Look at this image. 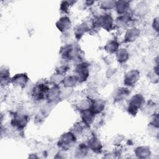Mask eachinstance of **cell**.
<instances>
[{"label":"cell","mask_w":159,"mask_h":159,"mask_svg":"<svg viewBox=\"0 0 159 159\" xmlns=\"http://www.w3.org/2000/svg\"><path fill=\"white\" fill-rule=\"evenodd\" d=\"M75 75L78 83L85 82L89 76V65L86 62L77 64L75 68Z\"/></svg>","instance_id":"6"},{"label":"cell","mask_w":159,"mask_h":159,"mask_svg":"<svg viewBox=\"0 0 159 159\" xmlns=\"http://www.w3.org/2000/svg\"><path fill=\"white\" fill-rule=\"evenodd\" d=\"M71 24H72L70 19L66 16L61 17L55 23L57 29L62 33L66 32L70 30L71 27Z\"/></svg>","instance_id":"12"},{"label":"cell","mask_w":159,"mask_h":159,"mask_svg":"<svg viewBox=\"0 0 159 159\" xmlns=\"http://www.w3.org/2000/svg\"><path fill=\"white\" fill-rule=\"evenodd\" d=\"M77 141L76 135L72 131L63 134L59 138L58 146L62 151H66L75 146Z\"/></svg>","instance_id":"3"},{"label":"cell","mask_w":159,"mask_h":159,"mask_svg":"<svg viewBox=\"0 0 159 159\" xmlns=\"http://www.w3.org/2000/svg\"><path fill=\"white\" fill-rule=\"evenodd\" d=\"M49 88L50 86L47 81H39L34 86L32 89V98L35 101H40L45 99L47 91H48Z\"/></svg>","instance_id":"4"},{"label":"cell","mask_w":159,"mask_h":159,"mask_svg":"<svg viewBox=\"0 0 159 159\" xmlns=\"http://www.w3.org/2000/svg\"><path fill=\"white\" fill-rule=\"evenodd\" d=\"M11 78L8 68L5 66L1 68V87H6L11 83Z\"/></svg>","instance_id":"18"},{"label":"cell","mask_w":159,"mask_h":159,"mask_svg":"<svg viewBox=\"0 0 159 159\" xmlns=\"http://www.w3.org/2000/svg\"><path fill=\"white\" fill-rule=\"evenodd\" d=\"M147 4L145 2H140L138 3L134 9V12L138 16H142L147 12Z\"/></svg>","instance_id":"29"},{"label":"cell","mask_w":159,"mask_h":159,"mask_svg":"<svg viewBox=\"0 0 159 159\" xmlns=\"http://www.w3.org/2000/svg\"><path fill=\"white\" fill-rule=\"evenodd\" d=\"M80 112L83 124L86 127H90L94 121L96 114L91 111V109L84 110Z\"/></svg>","instance_id":"11"},{"label":"cell","mask_w":159,"mask_h":159,"mask_svg":"<svg viewBox=\"0 0 159 159\" xmlns=\"http://www.w3.org/2000/svg\"><path fill=\"white\" fill-rule=\"evenodd\" d=\"M116 20V25L119 26V27H124L129 24L131 20V16L128 12L122 15H119Z\"/></svg>","instance_id":"24"},{"label":"cell","mask_w":159,"mask_h":159,"mask_svg":"<svg viewBox=\"0 0 159 159\" xmlns=\"http://www.w3.org/2000/svg\"><path fill=\"white\" fill-rule=\"evenodd\" d=\"M116 11L119 15H122L128 13L130 9V2L128 1H116Z\"/></svg>","instance_id":"17"},{"label":"cell","mask_w":159,"mask_h":159,"mask_svg":"<svg viewBox=\"0 0 159 159\" xmlns=\"http://www.w3.org/2000/svg\"><path fill=\"white\" fill-rule=\"evenodd\" d=\"M119 48V43L116 40H109L104 47V50L108 53L112 54L116 53V52Z\"/></svg>","instance_id":"23"},{"label":"cell","mask_w":159,"mask_h":159,"mask_svg":"<svg viewBox=\"0 0 159 159\" xmlns=\"http://www.w3.org/2000/svg\"><path fill=\"white\" fill-rule=\"evenodd\" d=\"M145 104L144 96L140 93H136L129 99L127 106V112L129 114L135 116L140 109Z\"/></svg>","instance_id":"2"},{"label":"cell","mask_w":159,"mask_h":159,"mask_svg":"<svg viewBox=\"0 0 159 159\" xmlns=\"http://www.w3.org/2000/svg\"><path fill=\"white\" fill-rule=\"evenodd\" d=\"M60 53L63 60L66 61L75 60L81 58L80 49L73 43L66 44L61 47Z\"/></svg>","instance_id":"1"},{"label":"cell","mask_w":159,"mask_h":159,"mask_svg":"<svg viewBox=\"0 0 159 159\" xmlns=\"http://www.w3.org/2000/svg\"><path fill=\"white\" fill-rule=\"evenodd\" d=\"M105 107L106 101L102 99L98 98L92 100V104L90 109L96 115H97L101 114L104 110Z\"/></svg>","instance_id":"16"},{"label":"cell","mask_w":159,"mask_h":159,"mask_svg":"<svg viewBox=\"0 0 159 159\" xmlns=\"http://www.w3.org/2000/svg\"><path fill=\"white\" fill-rule=\"evenodd\" d=\"M152 27H153V29L158 33V27H159V19L158 17H156L153 19L152 22Z\"/></svg>","instance_id":"33"},{"label":"cell","mask_w":159,"mask_h":159,"mask_svg":"<svg viewBox=\"0 0 159 159\" xmlns=\"http://www.w3.org/2000/svg\"><path fill=\"white\" fill-rule=\"evenodd\" d=\"M89 27L86 23L77 25L74 29V35L77 40L81 39L83 36L89 30Z\"/></svg>","instance_id":"19"},{"label":"cell","mask_w":159,"mask_h":159,"mask_svg":"<svg viewBox=\"0 0 159 159\" xmlns=\"http://www.w3.org/2000/svg\"><path fill=\"white\" fill-rule=\"evenodd\" d=\"M96 25L107 31H111L114 25V21L112 16L109 14H104L99 16L96 19Z\"/></svg>","instance_id":"7"},{"label":"cell","mask_w":159,"mask_h":159,"mask_svg":"<svg viewBox=\"0 0 159 159\" xmlns=\"http://www.w3.org/2000/svg\"><path fill=\"white\" fill-rule=\"evenodd\" d=\"M135 156L140 158H147L151 155V150L150 147L147 146H139L135 148L134 150Z\"/></svg>","instance_id":"20"},{"label":"cell","mask_w":159,"mask_h":159,"mask_svg":"<svg viewBox=\"0 0 159 159\" xmlns=\"http://www.w3.org/2000/svg\"><path fill=\"white\" fill-rule=\"evenodd\" d=\"M78 83V80L75 75H68L65 76L62 83L64 88H73Z\"/></svg>","instance_id":"25"},{"label":"cell","mask_w":159,"mask_h":159,"mask_svg":"<svg viewBox=\"0 0 159 159\" xmlns=\"http://www.w3.org/2000/svg\"><path fill=\"white\" fill-rule=\"evenodd\" d=\"M116 60L120 63H125L129 58V53L125 48H119L116 52Z\"/></svg>","instance_id":"21"},{"label":"cell","mask_w":159,"mask_h":159,"mask_svg":"<svg viewBox=\"0 0 159 159\" xmlns=\"http://www.w3.org/2000/svg\"><path fill=\"white\" fill-rule=\"evenodd\" d=\"M66 61H67L64 60L63 61H61L59 65H58L56 68V72L65 75L66 72L69 70V66L68 65Z\"/></svg>","instance_id":"31"},{"label":"cell","mask_w":159,"mask_h":159,"mask_svg":"<svg viewBox=\"0 0 159 159\" xmlns=\"http://www.w3.org/2000/svg\"><path fill=\"white\" fill-rule=\"evenodd\" d=\"M130 94V91L126 87H120L116 89L113 94V99L115 102H120L125 99Z\"/></svg>","instance_id":"15"},{"label":"cell","mask_w":159,"mask_h":159,"mask_svg":"<svg viewBox=\"0 0 159 159\" xmlns=\"http://www.w3.org/2000/svg\"><path fill=\"white\" fill-rule=\"evenodd\" d=\"M140 78V71L136 69H132L124 75V84L127 87L133 86L139 81Z\"/></svg>","instance_id":"8"},{"label":"cell","mask_w":159,"mask_h":159,"mask_svg":"<svg viewBox=\"0 0 159 159\" xmlns=\"http://www.w3.org/2000/svg\"><path fill=\"white\" fill-rule=\"evenodd\" d=\"M29 81L28 75L25 73H17L11 78V83L17 87L24 88Z\"/></svg>","instance_id":"9"},{"label":"cell","mask_w":159,"mask_h":159,"mask_svg":"<svg viewBox=\"0 0 159 159\" xmlns=\"http://www.w3.org/2000/svg\"><path fill=\"white\" fill-rule=\"evenodd\" d=\"M28 121L29 117L26 114L20 112H16L12 116L10 124L14 129L20 131L26 127Z\"/></svg>","instance_id":"5"},{"label":"cell","mask_w":159,"mask_h":159,"mask_svg":"<svg viewBox=\"0 0 159 159\" xmlns=\"http://www.w3.org/2000/svg\"><path fill=\"white\" fill-rule=\"evenodd\" d=\"M75 1H63L61 2L60 10L63 12H66L70 9V7L75 4Z\"/></svg>","instance_id":"30"},{"label":"cell","mask_w":159,"mask_h":159,"mask_svg":"<svg viewBox=\"0 0 159 159\" xmlns=\"http://www.w3.org/2000/svg\"><path fill=\"white\" fill-rule=\"evenodd\" d=\"M87 145L89 150H92L94 153H101L102 148V143L100 139L96 136L91 137L87 142Z\"/></svg>","instance_id":"13"},{"label":"cell","mask_w":159,"mask_h":159,"mask_svg":"<svg viewBox=\"0 0 159 159\" xmlns=\"http://www.w3.org/2000/svg\"><path fill=\"white\" fill-rule=\"evenodd\" d=\"M89 150L87 144L80 143L75 148L74 155L76 158H84L88 155Z\"/></svg>","instance_id":"22"},{"label":"cell","mask_w":159,"mask_h":159,"mask_svg":"<svg viewBox=\"0 0 159 159\" xmlns=\"http://www.w3.org/2000/svg\"><path fill=\"white\" fill-rule=\"evenodd\" d=\"M150 125L158 128V114H153V116H152V119L150 123Z\"/></svg>","instance_id":"32"},{"label":"cell","mask_w":159,"mask_h":159,"mask_svg":"<svg viewBox=\"0 0 159 159\" xmlns=\"http://www.w3.org/2000/svg\"><path fill=\"white\" fill-rule=\"evenodd\" d=\"M60 94L61 90L59 86L57 85H53L52 87H50L47 91L45 99H47L49 103H53L60 100Z\"/></svg>","instance_id":"10"},{"label":"cell","mask_w":159,"mask_h":159,"mask_svg":"<svg viewBox=\"0 0 159 159\" xmlns=\"http://www.w3.org/2000/svg\"><path fill=\"white\" fill-rule=\"evenodd\" d=\"M65 75H63L57 72H55L50 77V82L53 85L58 86L60 84L62 83L65 78Z\"/></svg>","instance_id":"27"},{"label":"cell","mask_w":159,"mask_h":159,"mask_svg":"<svg viewBox=\"0 0 159 159\" xmlns=\"http://www.w3.org/2000/svg\"><path fill=\"white\" fill-rule=\"evenodd\" d=\"M116 1L113 0H106V1H101L99 2V7L104 11L111 10L112 9L115 8Z\"/></svg>","instance_id":"26"},{"label":"cell","mask_w":159,"mask_h":159,"mask_svg":"<svg viewBox=\"0 0 159 159\" xmlns=\"http://www.w3.org/2000/svg\"><path fill=\"white\" fill-rule=\"evenodd\" d=\"M92 100L90 99H82L77 104V109L79 110L80 112L90 109L92 104Z\"/></svg>","instance_id":"28"},{"label":"cell","mask_w":159,"mask_h":159,"mask_svg":"<svg viewBox=\"0 0 159 159\" xmlns=\"http://www.w3.org/2000/svg\"><path fill=\"white\" fill-rule=\"evenodd\" d=\"M140 31L137 27H130L125 31L124 40L125 43L133 42L140 37Z\"/></svg>","instance_id":"14"}]
</instances>
